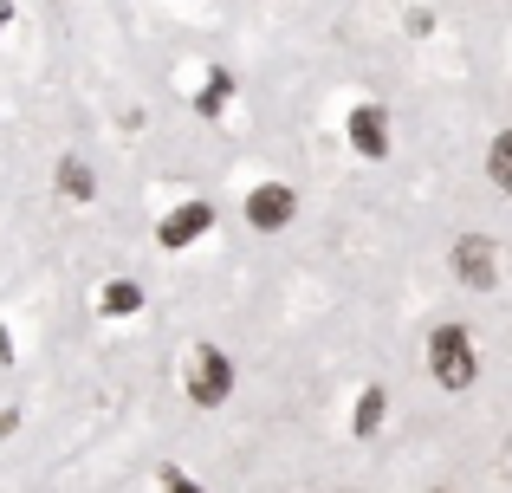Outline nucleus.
<instances>
[{
	"instance_id": "f257e3e1",
	"label": "nucleus",
	"mask_w": 512,
	"mask_h": 493,
	"mask_svg": "<svg viewBox=\"0 0 512 493\" xmlns=\"http://www.w3.org/2000/svg\"><path fill=\"white\" fill-rule=\"evenodd\" d=\"M428 364H435V383L441 390H467L474 383V338L461 325H441L428 338Z\"/></svg>"
},
{
	"instance_id": "f03ea898",
	"label": "nucleus",
	"mask_w": 512,
	"mask_h": 493,
	"mask_svg": "<svg viewBox=\"0 0 512 493\" xmlns=\"http://www.w3.org/2000/svg\"><path fill=\"white\" fill-rule=\"evenodd\" d=\"M227 390H234V370H227V357L214 351V344H201L195 364H188V396H195L201 409H214V403H227Z\"/></svg>"
},
{
	"instance_id": "7ed1b4c3",
	"label": "nucleus",
	"mask_w": 512,
	"mask_h": 493,
	"mask_svg": "<svg viewBox=\"0 0 512 493\" xmlns=\"http://www.w3.org/2000/svg\"><path fill=\"white\" fill-rule=\"evenodd\" d=\"M292 215H299V195H292L286 182H260V189L247 195V221H253V228H266V234L286 228Z\"/></svg>"
},
{
	"instance_id": "20e7f679",
	"label": "nucleus",
	"mask_w": 512,
	"mask_h": 493,
	"mask_svg": "<svg viewBox=\"0 0 512 493\" xmlns=\"http://www.w3.org/2000/svg\"><path fill=\"white\" fill-rule=\"evenodd\" d=\"M208 228H214V208H208V202H182V208L163 221V234H156V241H163V247H188V241H201Z\"/></svg>"
},
{
	"instance_id": "39448f33",
	"label": "nucleus",
	"mask_w": 512,
	"mask_h": 493,
	"mask_svg": "<svg viewBox=\"0 0 512 493\" xmlns=\"http://www.w3.org/2000/svg\"><path fill=\"white\" fill-rule=\"evenodd\" d=\"M454 273H461L467 286H493V241H487V234L454 241Z\"/></svg>"
},
{
	"instance_id": "423d86ee",
	"label": "nucleus",
	"mask_w": 512,
	"mask_h": 493,
	"mask_svg": "<svg viewBox=\"0 0 512 493\" xmlns=\"http://www.w3.org/2000/svg\"><path fill=\"white\" fill-rule=\"evenodd\" d=\"M344 130H350V143H357V150L370 156V163H376V156L389 150V124H383V111H376V104H357Z\"/></svg>"
},
{
	"instance_id": "0eeeda50",
	"label": "nucleus",
	"mask_w": 512,
	"mask_h": 493,
	"mask_svg": "<svg viewBox=\"0 0 512 493\" xmlns=\"http://www.w3.org/2000/svg\"><path fill=\"white\" fill-rule=\"evenodd\" d=\"M59 189H65V202H91L98 182H91V169L78 163V156H65V163H59Z\"/></svg>"
},
{
	"instance_id": "6e6552de",
	"label": "nucleus",
	"mask_w": 512,
	"mask_h": 493,
	"mask_svg": "<svg viewBox=\"0 0 512 493\" xmlns=\"http://www.w3.org/2000/svg\"><path fill=\"white\" fill-rule=\"evenodd\" d=\"M137 305H143V292L130 286V279H111V286H104V312H111V318H130Z\"/></svg>"
},
{
	"instance_id": "1a4fd4ad",
	"label": "nucleus",
	"mask_w": 512,
	"mask_h": 493,
	"mask_svg": "<svg viewBox=\"0 0 512 493\" xmlns=\"http://www.w3.org/2000/svg\"><path fill=\"white\" fill-rule=\"evenodd\" d=\"M487 176L500 182V189L512 195V130H500V137H493V156H487Z\"/></svg>"
},
{
	"instance_id": "9d476101",
	"label": "nucleus",
	"mask_w": 512,
	"mask_h": 493,
	"mask_svg": "<svg viewBox=\"0 0 512 493\" xmlns=\"http://www.w3.org/2000/svg\"><path fill=\"white\" fill-rule=\"evenodd\" d=\"M376 422H383V390H363V403H357V435H376Z\"/></svg>"
},
{
	"instance_id": "9b49d317",
	"label": "nucleus",
	"mask_w": 512,
	"mask_h": 493,
	"mask_svg": "<svg viewBox=\"0 0 512 493\" xmlns=\"http://www.w3.org/2000/svg\"><path fill=\"white\" fill-rule=\"evenodd\" d=\"M227 91H234V78H227V72H208V91H201V111H221V104H227Z\"/></svg>"
},
{
	"instance_id": "f8f14e48",
	"label": "nucleus",
	"mask_w": 512,
	"mask_h": 493,
	"mask_svg": "<svg viewBox=\"0 0 512 493\" xmlns=\"http://www.w3.org/2000/svg\"><path fill=\"white\" fill-rule=\"evenodd\" d=\"M163 493H201V487H195V481H182L175 468H163Z\"/></svg>"
},
{
	"instance_id": "ddd939ff",
	"label": "nucleus",
	"mask_w": 512,
	"mask_h": 493,
	"mask_svg": "<svg viewBox=\"0 0 512 493\" xmlns=\"http://www.w3.org/2000/svg\"><path fill=\"white\" fill-rule=\"evenodd\" d=\"M7 13H13V7H7V0H0V26H7Z\"/></svg>"
}]
</instances>
